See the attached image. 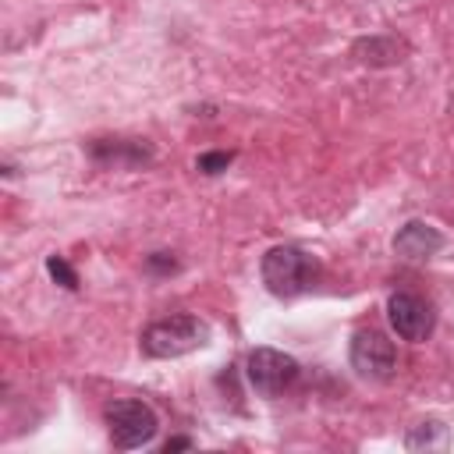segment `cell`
Masks as SVG:
<instances>
[{
  "label": "cell",
  "mask_w": 454,
  "mask_h": 454,
  "mask_svg": "<svg viewBox=\"0 0 454 454\" xmlns=\"http://www.w3.org/2000/svg\"><path fill=\"white\" fill-rule=\"evenodd\" d=\"M192 447V440L188 436H174V440H167L163 443V454H170V450H188Z\"/></svg>",
  "instance_id": "obj_14"
},
{
  "label": "cell",
  "mask_w": 454,
  "mask_h": 454,
  "mask_svg": "<svg viewBox=\"0 0 454 454\" xmlns=\"http://www.w3.org/2000/svg\"><path fill=\"white\" fill-rule=\"evenodd\" d=\"M351 53H355V60H362L369 67H394L408 57V46L394 35H369V39H358L351 46Z\"/></svg>",
  "instance_id": "obj_9"
},
{
  "label": "cell",
  "mask_w": 454,
  "mask_h": 454,
  "mask_svg": "<svg viewBox=\"0 0 454 454\" xmlns=\"http://www.w3.org/2000/svg\"><path fill=\"white\" fill-rule=\"evenodd\" d=\"M46 270H50V277H53L60 287H67V291H74V287H78V273L67 266V259H64V255H50V259H46Z\"/></svg>",
  "instance_id": "obj_11"
},
{
  "label": "cell",
  "mask_w": 454,
  "mask_h": 454,
  "mask_svg": "<svg viewBox=\"0 0 454 454\" xmlns=\"http://www.w3.org/2000/svg\"><path fill=\"white\" fill-rule=\"evenodd\" d=\"M298 372H301L298 358L277 348H252L245 358V376L259 397H280L284 390L294 387Z\"/></svg>",
  "instance_id": "obj_4"
},
{
  "label": "cell",
  "mask_w": 454,
  "mask_h": 454,
  "mask_svg": "<svg viewBox=\"0 0 454 454\" xmlns=\"http://www.w3.org/2000/svg\"><path fill=\"white\" fill-rule=\"evenodd\" d=\"M145 266L156 270V273H174V270H177V259H174L170 252H153V255L145 259Z\"/></svg>",
  "instance_id": "obj_13"
},
{
  "label": "cell",
  "mask_w": 454,
  "mask_h": 454,
  "mask_svg": "<svg viewBox=\"0 0 454 454\" xmlns=\"http://www.w3.org/2000/svg\"><path fill=\"white\" fill-rule=\"evenodd\" d=\"M443 248V234L426 223V220H408L397 234H394V252L408 262H426L429 255H436Z\"/></svg>",
  "instance_id": "obj_7"
},
{
  "label": "cell",
  "mask_w": 454,
  "mask_h": 454,
  "mask_svg": "<svg viewBox=\"0 0 454 454\" xmlns=\"http://www.w3.org/2000/svg\"><path fill=\"white\" fill-rule=\"evenodd\" d=\"M206 344H209V323L192 316V312L163 316V319L149 323L138 337V348L145 358H181V355L199 351Z\"/></svg>",
  "instance_id": "obj_1"
},
{
  "label": "cell",
  "mask_w": 454,
  "mask_h": 454,
  "mask_svg": "<svg viewBox=\"0 0 454 454\" xmlns=\"http://www.w3.org/2000/svg\"><path fill=\"white\" fill-rule=\"evenodd\" d=\"M259 273H262V284L270 294L277 298H294V294H305L316 277H319V266L309 252L294 248V245H273L262 262H259Z\"/></svg>",
  "instance_id": "obj_2"
},
{
  "label": "cell",
  "mask_w": 454,
  "mask_h": 454,
  "mask_svg": "<svg viewBox=\"0 0 454 454\" xmlns=\"http://www.w3.org/2000/svg\"><path fill=\"white\" fill-rule=\"evenodd\" d=\"M234 163V153H202L199 160H195V167H199V174H220V170H227Z\"/></svg>",
  "instance_id": "obj_12"
},
{
  "label": "cell",
  "mask_w": 454,
  "mask_h": 454,
  "mask_svg": "<svg viewBox=\"0 0 454 454\" xmlns=\"http://www.w3.org/2000/svg\"><path fill=\"white\" fill-rule=\"evenodd\" d=\"M89 153L99 163H114V167H142L153 160V149L145 138H96Z\"/></svg>",
  "instance_id": "obj_8"
},
{
  "label": "cell",
  "mask_w": 454,
  "mask_h": 454,
  "mask_svg": "<svg viewBox=\"0 0 454 454\" xmlns=\"http://www.w3.org/2000/svg\"><path fill=\"white\" fill-rule=\"evenodd\" d=\"M404 447L408 450H443L447 447V426L440 419H426V422L408 429Z\"/></svg>",
  "instance_id": "obj_10"
},
{
  "label": "cell",
  "mask_w": 454,
  "mask_h": 454,
  "mask_svg": "<svg viewBox=\"0 0 454 454\" xmlns=\"http://www.w3.org/2000/svg\"><path fill=\"white\" fill-rule=\"evenodd\" d=\"M387 319L394 326V333L401 340H411V344H422L433 337L436 330V312L426 298L411 294V291H394L387 298Z\"/></svg>",
  "instance_id": "obj_6"
},
{
  "label": "cell",
  "mask_w": 454,
  "mask_h": 454,
  "mask_svg": "<svg viewBox=\"0 0 454 454\" xmlns=\"http://www.w3.org/2000/svg\"><path fill=\"white\" fill-rule=\"evenodd\" d=\"M348 358H351V369H355L362 380H369V383H387V380L394 376V369H397V348H394V340H390L383 330H376V326L355 330Z\"/></svg>",
  "instance_id": "obj_5"
},
{
  "label": "cell",
  "mask_w": 454,
  "mask_h": 454,
  "mask_svg": "<svg viewBox=\"0 0 454 454\" xmlns=\"http://www.w3.org/2000/svg\"><path fill=\"white\" fill-rule=\"evenodd\" d=\"M103 419H106V433H110V443L117 450H135V447H145L156 429H160V419L156 411L138 401V397H117L103 408Z\"/></svg>",
  "instance_id": "obj_3"
}]
</instances>
